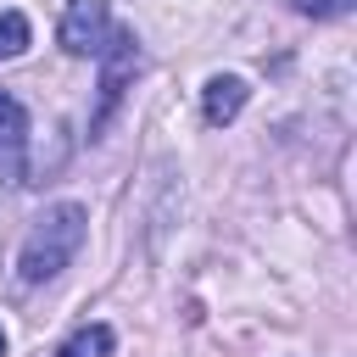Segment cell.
I'll use <instances>...</instances> for the list:
<instances>
[{"label":"cell","mask_w":357,"mask_h":357,"mask_svg":"<svg viewBox=\"0 0 357 357\" xmlns=\"http://www.w3.org/2000/svg\"><path fill=\"white\" fill-rule=\"evenodd\" d=\"M56 357H73V351H67V346H61V351H56Z\"/></svg>","instance_id":"30bf717a"},{"label":"cell","mask_w":357,"mask_h":357,"mask_svg":"<svg viewBox=\"0 0 357 357\" xmlns=\"http://www.w3.org/2000/svg\"><path fill=\"white\" fill-rule=\"evenodd\" d=\"M296 11H312V17H346L351 0H290Z\"/></svg>","instance_id":"ba28073f"},{"label":"cell","mask_w":357,"mask_h":357,"mask_svg":"<svg viewBox=\"0 0 357 357\" xmlns=\"http://www.w3.org/2000/svg\"><path fill=\"white\" fill-rule=\"evenodd\" d=\"M84 229H89V212L78 201H56L33 218L28 240H22V257H17V273L22 284H50L84 245Z\"/></svg>","instance_id":"6da1fadb"},{"label":"cell","mask_w":357,"mask_h":357,"mask_svg":"<svg viewBox=\"0 0 357 357\" xmlns=\"http://www.w3.org/2000/svg\"><path fill=\"white\" fill-rule=\"evenodd\" d=\"M112 346H117V335H112L106 324H89V329H78V335L67 340L73 357H112Z\"/></svg>","instance_id":"8992f818"},{"label":"cell","mask_w":357,"mask_h":357,"mask_svg":"<svg viewBox=\"0 0 357 357\" xmlns=\"http://www.w3.org/2000/svg\"><path fill=\"white\" fill-rule=\"evenodd\" d=\"M28 50V17L22 11H0V61Z\"/></svg>","instance_id":"52a82bcc"},{"label":"cell","mask_w":357,"mask_h":357,"mask_svg":"<svg viewBox=\"0 0 357 357\" xmlns=\"http://www.w3.org/2000/svg\"><path fill=\"white\" fill-rule=\"evenodd\" d=\"M106 33H112V11H106V0H67V6H61L56 39H61L67 56H100Z\"/></svg>","instance_id":"3957f363"},{"label":"cell","mask_w":357,"mask_h":357,"mask_svg":"<svg viewBox=\"0 0 357 357\" xmlns=\"http://www.w3.org/2000/svg\"><path fill=\"white\" fill-rule=\"evenodd\" d=\"M0 357H6V329H0Z\"/></svg>","instance_id":"9c48e42d"},{"label":"cell","mask_w":357,"mask_h":357,"mask_svg":"<svg viewBox=\"0 0 357 357\" xmlns=\"http://www.w3.org/2000/svg\"><path fill=\"white\" fill-rule=\"evenodd\" d=\"M245 78H234V73H218V78H206V89H201V117L212 123V128H223V123H234L240 112H245Z\"/></svg>","instance_id":"5b68a950"},{"label":"cell","mask_w":357,"mask_h":357,"mask_svg":"<svg viewBox=\"0 0 357 357\" xmlns=\"http://www.w3.org/2000/svg\"><path fill=\"white\" fill-rule=\"evenodd\" d=\"M134 73H139V39H134L128 28L106 33V45H100V106H95V117H89V134H100V128H106V117L123 106V95H128V84H134Z\"/></svg>","instance_id":"7a4b0ae2"},{"label":"cell","mask_w":357,"mask_h":357,"mask_svg":"<svg viewBox=\"0 0 357 357\" xmlns=\"http://www.w3.org/2000/svg\"><path fill=\"white\" fill-rule=\"evenodd\" d=\"M0 184H28V112L0 89Z\"/></svg>","instance_id":"277c9868"}]
</instances>
